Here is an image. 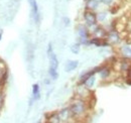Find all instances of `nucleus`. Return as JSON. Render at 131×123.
Instances as JSON below:
<instances>
[{
    "instance_id": "7ed1b4c3",
    "label": "nucleus",
    "mask_w": 131,
    "mask_h": 123,
    "mask_svg": "<svg viewBox=\"0 0 131 123\" xmlns=\"http://www.w3.org/2000/svg\"><path fill=\"white\" fill-rule=\"evenodd\" d=\"M83 18L88 26H95L98 23V18H97V13L93 10L86 9L83 13Z\"/></svg>"
},
{
    "instance_id": "5701e85b",
    "label": "nucleus",
    "mask_w": 131,
    "mask_h": 123,
    "mask_svg": "<svg viewBox=\"0 0 131 123\" xmlns=\"http://www.w3.org/2000/svg\"><path fill=\"white\" fill-rule=\"evenodd\" d=\"M1 36H2V32H0V39H1Z\"/></svg>"
},
{
    "instance_id": "b1692460",
    "label": "nucleus",
    "mask_w": 131,
    "mask_h": 123,
    "mask_svg": "<svg viewBox=\"0 0 131 123\" xmlns=\"http://www.w3.org/2000/svg\"><path fill=\"white\" fill-rule=\"evenodd\" d=\"M84 1H85V2H86V1H88V0H84Z\"/></svg>"
},
{
    "instance_id": "9b49d317",
    "label": "nucleus",
    "mask_w": 131,
    "mask_h": 123,
    "mask_svg": "<svg viewBox=\"0 0 131 123\" xmlns=\"http://www.w3.org/2000/svg\"><path fill=\"white\" fill-rule=\"evenodd\" d=\"M79 66V61H68L65 66V71L66 72H72L74 70H76Z\"/></svg>"
},
{
    "instance_id": "6ab92c4d",
    "label": "nucleus",
    "mask_w": 131,
    "mask_h": 123,
    "mask_svg": "<svg viewBox=\"0 0 131 123\" xmlns=\"http://www.w3.org/2000/svg\"><path fill=\"white\" fill-rule=\"evenodd\" d=\"M124 77H125V79H126V84L131 85V68L128 70V72L126 73V75H125Z\"/></svg>"
},
{
    "instance_id": "a211bd4d",
    "label": "nucleus",
    "mask_w": 131,
    "mask_h": 123,
    "mask_svg": "<svg viewBox=\"0 0 131 123\" xmlns=\"http://www.w3.org/2000/svg\"><path fill=\"white\" fill-rule=\"evenodd\" d=\"M94 84H95V76L90 77L87 81H86V83H85V85H86L88 88H90V89L94 86Z\"/></svg>"
},
{
    "instance_id": "ddd939ff",
    "label": "nucleus",
    "mask_w": 131,
    "mask_h": 123,
    "mask_svg": "<svg viewBox=\"0 0 131 123\" xmlns=\"http://www.w3.org/2000/svg\"><path fill=\"white\" fill-rule=\"evenodd\" d=\"M120 53L122 55V58L131 59V47L128 46H123L120 48Z\"/></svg>"
},
{
    "instance_id": "9d476101",
    "label": "nucleus",
    "mask_w": 131,
    "mask_h": 123,
    "mask_svg": "<svg viewBox=\"0 0 131 123\" xmlns=\"http://www.w3.org/2000/svg\"><path fill=\"white\" fill-rule=\"evenodd\" d=\"M49 59V69H54V70H58V67H59V60H58V57L54 53H51L49 56H48Z\"/></svg>"
},
{
    "instance_id": "20e7f679",
    "label": "nucleus",
    "mask_w": 131,
    "mask_h": 123,
    "mask_svg": "<svg viewBox=\"0 0 131 123\" xmlns=\"http://www.w3.org/2000/svg\"><path fill=\"white\" fill-rule=\"evenodd\" d=\"M76 97H79L81 99H84L86 101H88L91 97H93L92 92L90 91V88H88L85 84H79L77 91H76Z\"/></svg>"
},
{
    "instance_id": "412c9836",
    "label": "nucleus",
    "mask_w": 131,
    "mask_h": 123,
    "mask_svg": "<svg viewBox=\"0 0 131 123\" xmlns=\"http://www.w3.org/2000/svg\"><path fill=\"white\" fill-rule=\"evenodd\" d=\"M63 20H64V23H65L66 26L70 25V22H71V20H70L68 17H64V18H63Z\"/></svg>"
},
{
    "instance_id": "f03ea898",
    "label": "nucleus",
    "mask_w": 131,
    "mask_h": 123,
    "mask_svg": "<svg viewBox=\"0 0 131 123\" xmlns=\"http://www.w3.org/2000/svg\"><path fill=\"white\" fill-rule=\"evenodd\" d=\"M114 65H117V66H118L117 72H119L120 74H122L123 76H125L126 73L128 72V70L131 68V59H127V58L118 59ZM114 65H113V66H114Z\"/></svg>"
},
{
    "instance_id": "dca6fc26",
    "label": "nucleus",
    "mask_w": 131,
    "mask_h": 123,
    "mask_svg": "<svg viewBox=\"0 0 131 123\" xmlns=\"http://www.w3.org/2000/svg\"><path fill=\"white\" fill-rule=\"evenodd\" d=\"M80 48H81V44L80 43H76L74 45H72L71 46V52L75 55H78L80 53Z\"/></svg>"
},
{
    "instance_id": "39448f33",
    "label": "nucleus",
    "mask_w": 131,
    "mask_h": 123,
    "mask_svg": "<svg viewBox=\"0 0 131 123\" xmlns=\"http://www.w3.org/2000/svg\"><path fill=\"white\" fill-rule=\"evenodd\" d=\"M106 39L108 40V43L110 44V46H116V45L120 44L121 40H122L121 35H120V33L118 32V30L108 31V35H107Z\"/></svg>"
},
{
    "instance_id": "2eb2a0df",
    "label": "nucleus",
    "mask_w": 131,
    "mask_h": 123,
    "mask_svg": "<svg viewBox=\"0 0 131 123\" xmlns=\"http://www.w3.org/2000/svg\"><path fill=\"white\" fill-rule=\"evenodd\" d=\"M32 98L34 99V101H36V100H38L40 98V90H39V85L38 84H33Z\"/></svg>"
},
{
    "instance_id": "aec40b11",
    "label": "nucleus",
    "mask_w": 131,
    "mask_h": 123,
    "mask_svg": "<svg viewBox=\"0 0 131 123\" xmlns=\"http://www.w3.org/2000/svg\"><path fill=\"white\" fill-rule=\"evenodd\" d=\"M51 53H53V52H52V45H51V44H49V46H48V52H47V54H48V56H49Z\"/></svg>"
},
{
    "instance_id": "1a4fd4ad",
    "label": "nucleus",
    "mask_w": 131,
    "mask_h": 123,
    "mask_svg": "<svg viewBox=\"0 0 131 123\" xmlns=\"http://www.w3.org/2000/svg\"><path fill=\"white\" fill-rule=\"evenodd\" d=\"M99 74H100V77L102 80H108L111 76V74H112V67L109 66V65L102 66Z\"/></svg>"
},
{
    "instance_id": "4be33fe9",
    "label": "nucleus",
    "mask_w": 131,
    "mask_h": 123,
    "mask_svg": "<svg viewBox=\"0 0 131 123\" xmlns=\"http://www.w3.org/2000/svg\"><path fill=\"white\" fill-rule=\"evenodd\" d=\"M3 102H4V97H3V95L0 93V109L3 106Z\"/></svg>"
},
{
    "instance_id": "6e6552de",
    "label": "nucleus",
    "mask_w": 131,
    "mask_h": 123,
    "mask_svg": "<svg viewBox=\"0 0 131 123\" xmlns=\"http://www.w3.org/2000/svg\"><path fill=\"white\" fill-rule=\"evenodd\" d=\"M94 36L99 37V38H106L108 35V30H106L104 27L100 26V25H95L94 26V30L91 32Z\"/></svg>"
},
{
    "instance_id": "f3484780",
    "label": "nucleus",
    "mask_w": 131,
    "mask_h": 123,
    "mask_svg": "<svg viewBox=\"0 0 131 123\" xmlns=\"http://www.w3.org/2000/svg\"><path fill=\"white\" fill-rule=\"evenodd\" d=\"M107 12L106 11H101V12H99L97 13V18H98V21L99 22H103V21H105L106 20V18H107Z\"/></svg>"
},
{
    "instance_id": "f257e3e1",
    "label": "nucleus",
    "mask_w": 131,
    "mask_h": 123,
    "mask_svg": "<svg viewBox=\"0 0 131 123\" xmlns=\"http://www.w3.org/2000/svg\"><path fill=\"white\" fill-rule=\"evenodd\" d=\"M89 107L90 106L88 102L79 97H75L69 105V108L73 115V119H76V120L86 118L89 111Z\"/></svg>"
},
{
    "instance_id": "0eeeda50",
    "label": "nucleus",
    "mask_w": 131,
    "mask_h": 123,
    "mask_svg": "<svg viewBox=\"0 0 131 123\" xmlns=\"http://www.w3.org/2000/svg\"><path fill=\"white\" fill-rule=\"evenodd\" d=\"M58 113H59L61 122H68V121H70V119H73L72 112H71V110H70V108L69 107H66V108L61 109Z\"/></svg>"
},
{
    "instance_id": "423d86ee",
    "label": "nucleus",
    "mask_w": 131,
    "mask_h": 123,
    "mask_svg": "<svg viewBox=\"0 0 131 123\" xmlns=\"http://www.w3.org/2000/svg\"><path fill=\"white\" fill-rule=\"evenodd\" d=\"M28 3H29V6H30V10H31V17L33 18L34 22L36 24H38L39 21H40V15H39L37 2H36V0H28Z\"/></svg>"
},
{
    "instance_id": "f8f14e48",
    "label": "nucleus",
    "mask_w": 131,
    "mask_h": 123,
    "mask_svg": "<svg viewBox=\"0 0 131 123\" xmlns=\"http://www.w3.org/2000/svg\"><path fill=\"white\" fill-rule=\"evenodd\" d=\"M99 2L98 0H88L86 1V8L89 10H93L95 11L99 7Z\"/></svg>"
},
{
    "instance_id": "4468645a",
    "label": "nucleus",
    "mask_w": 131,
    "mask_h": 123,
    "mask_svg": "<svg viewBox=\"0 0 131 123\" xmlns=\"http://www.w3.org/2000/svg\"><path fill=\"white\" fill-rule=\"evenodd\" d=\"M100 3L106 5V6H109V7H112V6H119L121 0H98Z\"/></svg>"
}]
</instances>
